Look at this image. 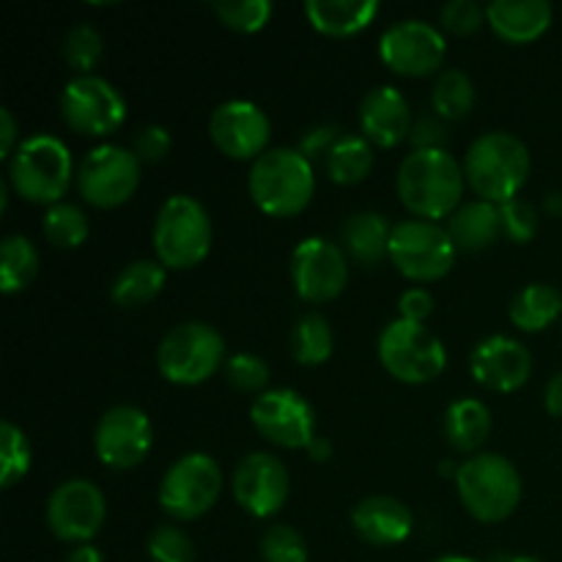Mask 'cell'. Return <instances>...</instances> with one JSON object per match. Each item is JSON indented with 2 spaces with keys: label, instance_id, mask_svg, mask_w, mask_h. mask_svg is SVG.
<instances>
[{
  "label": "cell",
  "instance_id": "1",
  "mask_svg": "<svg viewBox=\"0 0 562 562\" xmlns=\"http://www.w3.org/2000/svg\"><path fill=\"white\" fill-rule=\"evenodd\" d=\"M464 168L445 148L406 154L398 168V198L415 220L450 217L464 198Z\"/></svg>",
  "mask_w": 562,
  "mask_h": 562
},
{
  "label": "cell",
  "instance_id": "2",
  "mask_svg": "<svg viewBox=\"0 0 562 562\" xmlns=\"http://www.w3.org/2000/svg\"><path fill=\"white\" fill-rule=\"evenodd\" d=\"M247 190L269 217H294L311 206L316 192L313 162L296 148H272L252 162Z\"/></svg>",
  "mask_w": 562,
  "mask_h": 562
},
{
  "label": "cell",
  "instance_id": "3",
  "mask_svg": "<svg viewBox=\"0 0 562 562\" xmlns=\"http://www.w3.org/2000/svg\"><path fill=\"white\" fill-rule=\"evenodd\" d=\"M464 176L481 201L503 206L527 184L530 151L510 132H486L467 148Z\"/></svg>",
  "mask_w": 562,
  "mask_h": 562
},
{
  "label": "cell",
  "instance_id": "4",
  "mask_svg": "<svg viewBox=\"0 0 562 562\" xmlns=\"http://www.w3.org/2000/svg\"><path fill=\"white\" fill-rule=\"evenodd\" d=\"M456 492L477 521L497 525L505 521L521 503V475L505 456L475 453L459 464Z\"/></svg>",
  "mask_w": 562,
  "mask_h": 562
},
{
  "label": "cell",
  "instance_id": "5",
  "mask_svg": "<svg viewBox=\"0 0 562 562\" xmlns=\"http://www.w3.org/2000/svg\"><path fill=\"white\" fill-rule=\"evenodd\" d=\"M71 154L55 135H31L11 154L9 181L27 203L55 206L69 192Z\"/></svg>",
  "mask_w": 562,
  "mask_h": 562
},
{
  "label": "cell",
  "instance_id": "6",
  "mask_svg": "<svg viewBox=\"0 0 562 562\" xmlns=\"http://www.w3.org/2000/svg\"><path fill=\"white\" fill-rule=\"evenodd\" d=\"M157 261L168 269H192L212 250V220L190 195H170L154 223Z\"/></svg>",
  "mask_w": 562,
  "mask_h": 562
},
{
  "label": "cell",
  "instance_id": "7",
  "mask_svg": "<svg viewBox=\"0 0 562 562\" xmlns=\"http://www.w3.org/2000/svg\"><path fill=\"white\" fill-rule=\"evenodd\" d=\"M225 360V340L212 324L187 322L170 329L157 351V368L170 384L195 387L212 379Z\"/></svg>",
  "mask_w": 562,
  "mask_h": 562
},
{
  "label": "cell",
  "instance_id": "8",
  "mask_svg": "<svg viewBox=\"0 0 562 562\" xmlns=\"http://www.w3.org/2000/svg\"><path fill=\"white\" fill-rule=\"evenodd\" d=\"M379 360L384 371L404 384H426L442 376L448 351L442 340L415 322H390L379 335Z\"/></svg>",
  "mask_w": 562,
  "mask_h": 562
},
{
  "label": "cell",
  "instance_id": "9",
  "mask_svg": "<svg viewBox=\"0 0 562 562\" xmlns=\"http://www.w3.org/2000/svg\"><path fill=\"white\" fill-rule=\"evenodd\" d=\"M459 247L448 228L431 220H404L390 236V261L415 283H434L453 269Z\"/></svg>",
  "mask_w": 562,
  "mask_h": 562
},
{
  "label": "cell",
  "instance_id": "10",
  "mask_svg": "<svg viewBox=\"0 0 562 562\" xmlns=\"http://www.w3.org/2000/svg\"><path fill=\"white\" fill-rule=\"evenodd\" d=\"M223 494V470L209 453H187L165 472L159 505L176 521H195L217 505Z\"/></svg>",
  "mask_w": 562,
  "mask_h": 562
},
{
  "label": "cell",
  "instance_id": "11",
  "mask_svg": "<svg viewBox=\"0 0 562 562\" xmlns=\"http://www.w3.org/2000/svg\"><path fill=\"white\" fill-rule=\"evenodd\" d=\"M77 190L91 206L115 209L140 184V159L124 146H97L77 165Z\"/></svg>",
  "mask_w": 562,
  "mask_h": 562
},
{
  "label": "cell",
  "instance_id": "12",
  "mask_svg": "<svg viewBox=\"0 0 562 562\" xmlns=\"http://www.w3.org/2000/svg\"><path fill=\"white\" fill-rule=\"evenodd\" d=\"M60 115L77 135L104 137L126 119V102L113 82L93 75H80L66 82L60 93Z\"/></svg>",
  "mask_w": 562,
  "mask_h": 562
},
{
  "label": "cell",
  "instance_id": "13",
  "mask_svg": "<svg viewBox=\"0 0 562 562\" xmlns=\"http://www.w3.org/2000/svg\"><path fill=\"white\" fill-rule=\"evenodd\" d=\"M250 420L263 439L285 450H307L316 439L313 406L294 390H267L250 406Z\"/></svg>",
  "mask_w": 562,
  "mask_h": 562
},
{
  "label": "cell",
  "instance_id": "14",
  "mask_svg": "<svg viewBox=\"0 0 562 562\" xmlns=\"http://www.w3.org/2000/svg\"><path fill=\"white\" fill-rule=\"evenodd\" d=\"M291 280L305 302L322 305L335 300L349 280V256L335 241L311 236L291 252Z\"/></svg>",
  "mask_w": 562,
  "mask_h": 562
},
{
  "label": "cell",
  "instance_id": "15",
  "mask_svg": "<svg viewBox=\"0 0 562 562\" xmlns=\"http://www.w3.org/2000/svg\"><path fill=\"white\" fill-rule=\"evenodd\" d=\"M104 516H108L104 494L82 477L60 483L47 499V527L64 543L82 547L91 541L102 530Z\"/></svg>",
  "mask_w": 562,
  "mask_h": 562
},
{
  "label": "cell",
  "instance_id": "16",
  "mask_svg": "<svg viewBox=\"0 0 562 562\" xmlns=\"http://www.w3.org/2000/svg\"><path fill=\"white\" fill-rule=\"evenodd\" d=\"M445 36L439 27L426 20H404L390 25L379 38V55L393 69L404 77H428L439 71L445 60Z\"/></svg>",
  "mask_w": 562,
  "mask_h": 562
},
{
  "label": "cell",
  "instance_id": "17",
  "mask_svg": "<svg viewBox=\"0 0 562 562\" xmlns=\"http://www.w3.org/2000/svg\"><path fill=\"white\" fill-rule=\"evenodd\" d=\"M151 420L137 406H113L104 412L93 431V450L110 470H132L151 450Z\"/></svg>",
  "mask_w": 562,
  "mask_h": 562
},
{
  "label": "cell",
  "instance_id": "18",
  "mask_svg": "<svg viewBox=\"0 0 562 562\" xmlns=\"http://www.w3.org/2000/svg\"><path fill=\"white\" fill-rule=\"evenodd\" d=\"M234 499L256 519H269L285 505L291 492V477L283 461L272 453L245 456L234 470Z\"/></svg>",
  "mask_w": 562,
  "mask_h": 562
},
{
  "label": "cell",
  "instance_id": "19",
  "mask_svg": "<svg viewBox=\"0 0 562 562\" xmlns=\"http://www.w3.org/2000/svg\"><path fill=\"white\" fill-rule=\"evenodd\" d=\"M269 132H272V124L267 113L245 99H231L220 104L209 121L212 143L231 159H258L267 154Z\"/></svg>",
  "mask_w": 562,
  "mask_h": 562
},
{
  "label": "cell",
  "instance_id": "20",
  "mask_svg": "<svg viewBox=\"0 0 562 562\" xmlns=\"http://www.w3.org/2000/svg\"><path fill=\"white\" fill-rule=\"evenodd\" d=\"M472 376L477 384L494 393H516L527 384L532 373V357L525 344L505 335H492L481 340L470 357Z\"/></svg>",
  "mask_w": 562,
  "mask_h": 562
},
{
  "label": "cell",
  "instance_id": "21",
  "mask_svg": "<svg viewBox=\"0 0 562 562\" xmlns=\"http://www.w3.org/2000/svg\"><path fill=\"white\" fill-rule=\"evenodd\" d=\"M412 110L404 93L393 86L373 88L366 93L360 104V126L362 137L371 146L393 148L401 140H409L412 132Z\"/></svg>",
  "mask_w": 562,
  "mask_h": 562
},
{
  "label": "cell",
  "instance_id": "22",
  "mask_svg": "<svg viewBox=\"0 0 562 562\" xmlns=\"http://www.w3.org/2000/svg\"><path fill=\"white\" fill-rule=\"evenodd\" d=\"M351 525L362 541L373 543V547H395V543H404L409 538L415 519L401 499L387 497V494H373L357 505L355 514H351Z\"/></svg>",
  "mask_w": 562,
  "mask_h": 562
},
{
  "label": "cell",
  "instance_id": "23",
  "mask_svg": "<svg viewBox=\"0 0 562 562\" xmlns=\"http://www.w3.org/2000/svg\"><path fill=\"white\" fill-rule=\"evenodd\" d=\"M552 3L547 0H494L486 5V22L503 42L530 44L552 25Z\"/></svg>",
  "mask_w": 562,
  "mask_h": 562
},
{
  "label": "cell",
  "instance_id": "24",
  "mask_svg": "<svg viewBox=\"0 0 562 562\" xmlns=\"http://www.w3.org/2000/svg\"><path fill=\"white\" fill-rule=\"evenodd\" d=\"M448 234L453 245L464 252H477L492 247L503 236V217L497 203L470 201L461 203L448 217Z\"/></svg>",
  "mask_w": 562,
  "mask_h": 562
},
{
  "label": "cell",
  "instance_id": "25",
  "mask_svg": "<svg viewBox=\"0 0 562 562\" xmlns=\"http://www.w3.org/2000/svg\"><path fill=\"white\" fill-rule=\"evenodd\" d=\"M379 14L376 0H307L305 16L318 33L349 38L366 31Z\"/></svg>",
  "mask_w": 562,
  "mask_h": 562
},
{
  "label": "cell",
  "instance_id": "26",
  "mask_svg": "<svg viewBox=\"0 0 562 562\" xmlns=\"http://www.w3.org/2000/svg\"><path fill=\"white\" fill-rule=\"evenodd\" d=\"M390 236H393V225L379 212L351 214L340 231L344 252L360 267H376L384 258H390Z\"/></svg>",
  "mask_w": 562,
  "mask_h": 562
},
{
  "label": "cell",
  "instance_id": "27",
  "mask_svg": "<svg viewBox=\"0 0 562 562\" xmlns=\"http://www.w3.org/2000/svg\"><path fill=\"white\" fill-rule=\"evenodd\" d=\"M492 434V412L483 401H453L445 412V437L461 453H475Z\"/></svg>",
  "mask_w": 562,
  "mask_h": 562
},
{
  "label": "cell",
  "instance_id": "28",
  "mask_svg": "<svg viewBox=\"0 0 562 562\" xmlns=\"http://www.w3.org/2000/svg\"><path fill=\"white\" fill-rule=\"evenodd\" d=\"M562 313V294L554 285L530 283L510 302V322L521 333H541Z\"/></svg>",
  "mask_w": 562,
  "mask_h": 562
},
{
  "label": "cell",
  "instance_id": "29",
  "mask_svg": "<svg viewBox=\"0 0 562 562\" xmlns=\"http://www.w3.org/2000/svg\"><path fill=\"white\" fill-rule=\"evenodd\" d=\"M165 267L159 261H135L115 278L110 296L119 307H140L165 289Z\"/></svg>",
  "mask_w": 562,
  "mask_h": 562
},
{
  "label": "cell",
  "instance_id": "30",
  "mask_svg": "<svg viewBox=\"0 0 562 562\" xmlns=\"http://www.w3.org/2000/svg\"><path fill=\"white\" fill-rule=\"evenodd\" d=\"M373 170V146L362 135H344L327 154V173L335 184H360Z\"/></svg>",
  "mask_w": 562,
  "mask_h": 562
},
{
  "label": "cell",
  "instance_id": "31",
  "mask_svg": "<svg viewBox=\"0 0 562 562\" xmlns=\"http://www.w3.org/2000/svg\"><path fill=\"white\" fill-rule=\"evenodd\" d=\"M38 274V250L27 236H5L0 247V291L16 294L25 291Z\"/></svg>",
  "mask_w": 562,
  "mask_h": 562
},
{
  "label": "cell",
  "instance_id": "32",
  "mask_svg": "<svg viewBox=\"0 0 562 562\" xmlns=\"http://www.w3.org/2000/svg\"><path fill=\"white\" fill-rule=\"evenodd\" d=\"M335 338L329 322L318 313H307L296 322L294 333H291V355L300 366L316 368L333 357Z\"/></svg>",
  "mask_w": 562,
  "mask_h": 562
},
{
  "label": "cell",
  "instance_id": "33",
  "mask_svg": "<svg viewBox=\"0 0 562 562\" xmlns=\"http://www.w3.org/2000/svg\"><path fill=\"white\" fill-rule=\"evenodd\" d=\"M475 108V86L459 69H448L431 88V110L442 121H461Z\"/></svg>",
  "mask_w": 562,
  "mask_h": 562
},
{
  "label": "cell",
  "instance_id": "34",
  "mask_svg": "<svg viewBox=\"0 0 562 562\" xmlns=\"http://www.w3.org/2000/svg\"><path fill=\"white\" fill-rule=\"evenodd\" d=\"M42 231L47 236V241L53 247H60V250H75L91 234V225H88L86 212L75 203H55V206L47 209L42 220Z\"/></svg>",
  "mask_w": 562,
  "mask_h": 562
},
{
  "label": "cell",
  "instance_id": "35",
  "mask_svg": "<svg viewBox=\"0 0 562 562\" xmlns=\"http://www.w3.org/2000/svg\"><path fill=\"white\" fill-rule=\"evenodd\" d=\"M27 470H31V442L22 428L5 420L0 426V486L11 488L27 475Z\"/></svg>",
  "mask_w": 562,
  "mask_h": 562
},
{
  "label": "cell",
  "instance_id": "36",
  "mask_svg": "<svg viewBox=\"0 0 562 562\" xmlns=\"http://www.w3.org/2000/svg\"><path fill=\"white\" fill-rule=\"evenodd\" d=\"M225 27L236 33H258L272 20V3L269 0H223L212 5Z\"/></svg>",
  "mask_w": 562,
  "mask_h": 562
},
{
  "label": "cell",
  "instance_id": "37",
  "mask_svg": "<svg viewBox=\"0 0 562 562\" xmlns=\"http://www.w3.org/2000/svg\"><path fill=\"white\" fill-rule=\"evenodd\" d=\"M102 53H104V42L102 36H99L97 27L75 25L64 36V58L75 71L88 75V71L102 60Z\"/></svg>",
  "mask_w": 562,
  "mask_h": 562
},
{
  "label": "cell",
  "instance_id": "38",
  "mask_svg": "<svg viewBox=\"0 0 562 562\" xmlns=\"http://www.w3.org/2000/svg\"><path fill=\"white\" fill-rule=\"evenodd\" d=\"M148 558L151 562H198V552L184 530L162 525L148 536Z\"/></svg>",
  "mask_w": 562,
  "mask_h": 562
},
{
  "label": "cell",
  "instance_id": "39",
  "mask_svg": "<svg viewBox=\"0 0 562 562\" xmlns=\"http://www.w3.org/2000/svg\"><path fill=\"white\" fill-rule=\"evenodd\" d=\"M263 562H307V543L294 527L272 525L261 538Z\"/></svg>",
  "mask_w": 562,
  "mask_h": 562
},
{
  "label": "cell",
  "instance_id": "40",
  "mask_svg": "<svg viewBox=\"0 0 562 562\" xmlns=\"http://www.w3.org/2000/svg\"><path fill=\"white\" fill-rule=\"evenodd\" d=\"M225 379L239 393H267L269 366L256 355H234L225 362Z\"/></svg>",
  "mask_w": 562,
  "mask_h": 562
},
{
  "label": "cell",
  "instance_id": "41",
  "mask_svg": "<svg viewBox=\"0 0 562 562\" xmlns=\"http://www.w3.org/2000/svg\"><path fill=\"white\" fill-rule=\"evenodd\" d=\"M499 217H503V234L516 245H527L536 239L538 234V209L532 203L514 198V201L499 206Z\"/></svg>",
  "mask_w": 562,
  "mask_h": 562
},
{
  "label": "cell",
  "instance_id": "42",
  "mask_svg": "<svg viewBox=\"0 0 562 562\" xmlns=\"http://www.w3.org/2000/svg\"><path fill=\"white\" fill-rule=\"evenodd\" d=\"M439 20H442L445 31L456 33V36H470L486 20V9L475 0H450L448 5H442L439 11Z\"/></svg>",
  "mask_w": 562,
  "mask_h": 562
},
{
  "label": "cell",
  "instance_id": "43",
  "mask_svg": "<svg viewBox=\"0 0 562 562\" xmlns=\"http://www.w3.org/2000/svg\"><path fill=\"white\" fill-rule=\"evenodd\" d=\"M170 146H173V140H170V132L165 130V126H143V130H137L135 140H132V151H135V157L140 159V162H162L165 157L170 154Z\"/></svg>",
  "mask_w": 562,
  "mask_h": 562
},
{
  "label": "cell",
  "instance_id": "44",
  "mask_svg": "<svg viewBox=\"0 0 562 562\" xmlns=\"http://www.w3.org/2000/svg\"><path fill=\"white\" fill-rule=\"evenodd\" d=\"M448 126L439 119L437 113L420 115V119L412 124L409 143L415 146V151H434V148H445L448 143Z\"/></svg>",
  "mask_w": 562,
  "mask_h": 562
},
{
  "label": "cell",
  "instance_id": "45",
  "mask_svg": "<svg viewBox=\"0 0 562 562\" xmlns=\"http://www.w3.org/2000/svg\"><path fill=\"white\" fill-rule=\"evenodd\" d=\"M340 137H344V132H340L335 124H318L300 137V146H296V151L313 162V159H318V157H327Z\"/></svg>",
  "mask_w": 562,
  "mask_h": 562
},
{
  "label": "cell",
  "instance_id": "46",
  "mask_svg": "<svg viewBox=\"0 0 562 562\" xmlns=\"http://www.w3.org/2000/svg\"><path fill=\"white\" fill-rule=\"evenodd\" d=\"M398 311L404 322L423 324L434 313V296L426 289H409L401 294Z\"/></svg>",
  "mask_w": 562,
  "mask_h": 562
},
{
  "label": "cell",
  "instance_id": "47",
  "mask_svg": "<svg viewBox=\"0 0 562 562\" xmlns=\"http://www.w3.org/2000/svg\"><path fill=\"white\" fill-rule=\"evenodd\" d=\"M543 406H547L549 415L562 417V371L549 379L547 393H543Z\"/></svg>",
  "mask_w": 562,
  "mask_h": 562
},
{
  "label": "cell",
  "instance_id": "48",
  "mask_svg": "<svg viewBox=\"0 0 562 562\" xmlns=\"http://www.w3.org/2000/svg\"><path fill=\"white\" fill-rule=\"evenodd\" d=\"M0 124H3V137H0V157H9L11 151H16V121L11 115V110H0Z\"/></svg>",
  "mask_w": 562,
  "mask_h": 562
},
{
  "label": "cell",
  "instance_id": "49",
  "mask_svg": "<svg viewBox=\"0 0 562 562\" xmlns=\"http://www.w3.org/2000/svg\"><path fill=\"white\" fill-rule=\"evenodd\" d=\"M66 562H104V558L97 547H91V543H82V547L71 549L69 560Z\"/></svg>",
  "mask_w": 562,
  "mask_h": 562
},
{
  "label": "cell",
  "instance_id": "50",
  "mask_svg": "<svg viewBox=\"0 0 562 562\" xmlns=\"http://www.w3.org/2000/svg\"><path fill=\"white\" fill-rule=\"evenodd\" d=\"M307 456H311L313 461H329V456H333V445H329V439L316 437L311 448H307Z\"/></svg>",
  "mask_w": 562,
  "mask_h": 562
},
{
  "label": "cell",
  "instance_id": "51",
  "mask_svg": "<svg viewBox=\"0 0 562 562\" xmlns=\"http://www.w3.org/2000/svg\"><path fill=\"white\" fill-rule=\"evenodd\" d=\"M547 209L552 214H558V212H562V195H549L547 198Z\"/></svg>",
  "mask_w": 562,
  "mask_h": 562
},
{
  "label": "cell",
  "instance_id": "52",
  "mask_svg": "<svg viewBox=\"0 0 562 562\" xmlns=\"http://www.w3.org/2000/svg\"><path fill=\"white\" fill-rule=\"evenodd\" d=\"M434 562H481V560H472V558H459V554H448V558H439Z\"/></svg>",
  "mask_w": 562,
  "mask_h": 562
},
{
  "label": "cell",
  "instance_id": "53",
  "mask_svg": "<svg viewBox=\"0 0 562 562\" xmlns=\"http://www.w3.org/2000/svg\"><path fill=\"white\" fill-rule=\"evenodd\" d=\"M503 562H543L538 558H527V554H516V558H505Z\"/></svg>",
  "mask_w": 562,
  "mask_h": 562
}]
</instances>
